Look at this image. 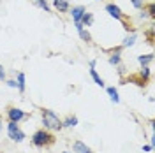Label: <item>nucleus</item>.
I'll use <instances>...</instances> for the list:
<instances>
[{"mask_svg":"<svg viewBox=\"0 0 155 153\" xmlns=\"http://www.w3.org/2000/svg\"><path fill=\"white\" fill-rule=\"evenodd\" d=\"M41 118H42V125H44V129L46 130H62L64 127H62V120L58 118V115L55 111H51V109H42V113H41Z\"/></svg>","mask_w":155,"mask_h":153,"instance_id":"obj_1","label":"nucleus"},{"mask_svg":"<svg viewBox=\"0 0 155 153\" xmlns=\"http://www.w3.org/2000/svg\"><path fill=\"white\" fill-rule=\"evenodd\" d=\"M55 143V135L51 134L46 129H41V130H35L34 135H32V144L35 148H48Z\"/></svg>","mask_w":155,"mask_h":153,"instance_id":"obj_2","label":"nucleus"},{"mask_svg":"<svg viewBox=\"0 0 155 153\" xmlns=\"http://www.w3.org/2000/svg\"><path fill=\"white\" fill-rule=\"evenodd\" d=\"M7 135H9L11 141H14V143H21V141H25V132L19 129L18 123H14V122H9L7 123Z\"/></svg>","mask_w":155,"mask_h":153,"instance_id":"obj_3","label":"nucleus"},{"mask_svg":"<svg viewBox=\"0 0 155 153\" xmlns=\"http://www.w3.org/2000/svg\"><path fill=\"white\" fill-rule=\"evenodd\" d=\"M25 118H27V113H25L23 109H19V107H9V109H7V120H9V122L19 123V122L25 120Z\"/></svg>","mask_w":155,"mask_h":153,"instance_id":"obj_4","label":"nucleus"},{"mask_svg":"<svg viewBox=\"0 0 155 153\" xmlns=\"http://www.w3.org/2000/svg\"><path fill=\"white\" fill-rule=\"evenodd\" d=\"M106 12L111 16V18L118 19V21H125V16H124V12H122V9L116 5V4H107L106 5Z\"/></svg>","mask_w":155,"mask_h":153,"instance_id":"obj_5","label":"nucleus"},{"mask_svg":"<svg viewBox=\"0 0 155 153\" xmlns=\"http://www.w3.org/2000/svg\"><path fill=\"white\" fill-rule=\"evenodd\" d=\"M69 12H71V16H72V21H74V23H79L81 18H83V14L87 12V9H85L83 5H74L72 9H69Z\"/></svg>","mask_w":155,"mask_h":153,"instance_id":"obj_6","label":"nucleus"},{"mask_svg":"<svg viewBox=\"0 0 155 153\" xmlns=\"http://www.w3.org/2000/svg\"><path fill=\"white\" fill-rule=\"evenodd\" d=\"M107 62H109V65L120 67V63H122V48H118L116 51H113L109 55V58H107Z\"/></svg>","mask_w":155,"mask_h":153,"instance_id":"obj_7","label":"nucleus"},{"mask_svg":"<svg viewBox=\"0 0 155 153\" xmlns=\"http://www.w3.org/2000/svg\"><path fill=\"white\" fill-rule=\"evenodd\" d=\"M72 151L74 153H94L92 148L87 146L83 141H74V143H72Z\"/></svg>","mask_w":155,"mask_h":153,"instance_id":"obj_8","label":"nucleus"},{"mask_svg":"<svg viewBox=\"0 0 155 153\" xmlns=\"http://www.w3.org/2000/svg\"><path fill=\"white\" fill-rule=\"evenodd\" d=\"M53 7H55L58 12H69L71 4H69L67 0H53Z\"/></svg>","mask_w":155,"mask_h":153,"instance_id":"obj_9","label":"nucleus"},{"mask_svg":"<svg viewBox=\"0 0 155 153\" xmlns=\"http://www.w3.org/2000/svg\"><path fill=\"white\" fill-rule=\"evenodd\" d=\"M150 76H152V69L150 67H141L139 74H137V79H139L143 85H146V83L150 81Z\"/></svg>","mask_w":155,"mask_h":153,"instance_id":"obj_10","label":"nucleus"},{"mask_svg":"<svg viewBox=\"0 0 155 153\" xmlns=\"http://www.w3.org/2000/svg\"><path fill=\"white\" fill-rule=\"evenodd\" d=\"M78 123H79V120H78V116H74V115H71V116H67L65 120H62V127H64V129H74Z\"/></svg>","mask_w":155,"mask_h":153,"instance_id":"obj_11","label":"nucleus"},{"mask_svg":"<svg viewBox=\"0 0 155 153\" xmlns=\"http://www.w3.org/2000/svg\"><path fill=\"white\" fill-rule=\"evenodd\" d=\"M137 62L141 67H150V63L153 62V53H148V55H139L137 57Z\"/></svg>","mask_w":155,"mask_h":153,"instance_id":"obj_12","label":"nucleus"},{"mask_svg":"<svg viewBox=\"0 0 155 153\" xmlns=\"http://www.w3.org/2000/svg\"><path fill=\"white\" fill-rule=\"evenodd\" d=\"M16 85H18V90L23 93L27 90V76L23 72H18V77H16Z\"/></svg>","mask_w":155,"mask_h":153,"instance_id":"obj_13","label":"nucleus"},{"mask_svg":"<svg viewBox=\"0 0 155 153\" xmlns=\"http://www.w3.org/2000/svg\"><path fill=\"white\" fill-rule=\"evenodd\" d=\"M136 41H137V35H136V32L134 34H130V35H127L125 39H124V42H122V46L120 48L124 49V48H132L136 44Z\"/></svg>","mask_w":155,"mask_h":153,"instance_id":"obj_14","label":"nucleus"},{"mask_svg":"<svg viewBox=\"0 0 155 153\" xmlns=\"http://www.w3.org/2000/svg\"><path fill=\"white\" fill-rule=\"evenodd\" d=\"M106 92H107V95H109V99H111V102H115V104L120 102V95H118V90H116L115 86H107Z\"/></svg>","mask_w":155,"mask_h":153,"instance_id":"obj_15","label":"nucleus"},{"mask_svg":"<svg viewBox=\"0 0 155 153\" xmlns=\"http://www.w3.org/2000/svg\"><path fill=\"white\" fill-rule=\"evenodd\" d=\"M90 76H92V79L95 81L97 86H101V88H104V79L99 76V72H97L95 69H90Z\"/></svg>","mask_w":155,"mask_h":153,"instance_id":"obj_16","label":"nucleus"},{"mask_svg":"<svg viewBox=\"0 0 155 153\" xmlns=\"http://www.w3.org/2000/svg\"><path fill=\"white\" fill-rule=\"evenodd\" d=\"M83 27H90L92 23H94V14L92 12H85L83 14V18H81V21H79Z\"/></svg>","mask_w":155,"mask_h":153,"instance_id":"obj_17","label":"nucleus"},{"mask_svg":"<svg viewBox=\"0 0 155 153\" xmlns=\"http://www.w3.org/2000/svg\"><path fill=\"white\" fill-rule=\"evenodd\" d=\"M143 9H145V12L148 14V18H152V19L155 18V4H153V2H150V4H146V5L143 7Z\"/></svg>","mask_w":155,"mask_h":153,"instance_id":"obj_18","label":"nucleus"},{"mask_svg":"<svg viewBox=\"0 0 155 153\" xmlns=\"http://www.w3.org/2000/svg\"><path fill=\"white\" fill-rule=\"evenodd\" d=\"M78 34H79L81 41H85V42H92V35H90V32H88V30L79 28V30H78Z\"/></svg>","mask_w":155,"mask_h":153,"instance_id":"obj_19","label":"nucleus"},{"mask_svg":"<svg viewBox=\"0 0 155 153\" xmlns=\"http://www.w3.org/2000/svg\"><path fill=\"white\" fill-rule=\"evenodd\" d=\"M35 5H37L39 9H42L44 12H49L51 11V5H49L46 0H35Z\"/></svg>","mask_w":155,"mask_h":153,"instance_id":"obj_20","label":"nucleus"},{"mask_svg":"<svg viewBox=\"0 0 155 153\" xmlns=\"http://www.w3.org/2000/svg\"><path fill=\"white\" fill-rule=\"evenodd\" d=\"M130 4H132V7H134V9L141 11L146 5V0H130Z\"/></svg>","mask_w":155,"mask_h":153,"instance_id":"obj_21","label":"nucleus"},{"mask_svg":"<svg viewBox=\"0 0 155 153\" xmlns=\"http://www.w3.org/2000/svg\"><path fill=\"white\" fill-rule=\"evenodd\" d=\"M4 83L9 86V88H18V85H16V79H5Z\"/></svg>","mask_w":155,"mask_h":153,"instance_id":"obj_22","label":"nucleus"},{"mask_svg":"<svg viewBox=\"0 0 155 153\" xmlns=\"http://www.w3.org/2000/svg\"><path fill=\"white\" fill-rule=\"evenodd\" d=\"M7 77H5V69L2 67V63H0V81H5Z\"/></svg>","mask_w":155,"mask_h":153,"instance_id":"obj_23","label":"nucleus"},{"mask_svg":"<svg viewBox=\"0 0 155 153\" xmlns=\"http://www.w3.org/2000/svg\"><path fill=\"white\" fill-rule=\"evenodd\" d=\"M152 150H153V146H150V144H145L143 146V151H146V153H150Z\"/></svg>","mask_w":155,"mask_h":153,"instance_id":"obj_24","label":"nucleus"},{"mask_svg":"<svg viewBox=\"0 0 155 153\" xmlns=\"http://www.w3.org/2000/svg\"><path fill=\"white\" fill-rule=\"evenodd\" d=\"M95 65H97V60H92L90 62V69H95Z\"/></svg>","mask_w":155,"mask_h":153,"instance_id":"obj_25","label":"nucleus"},{"mask_svg":"<svg viewBox=\"0 0 155 153\" xmlns=\"http://www.w3.org/2000/svg\"><path fill=\"white\" fill-rule=\"evenodd\" d=\"M2 129H4V125H2V118H0V132H2Z\"/></svg>","mask_w":155,"mask_h":153,"instance_id":"obj_26","label":"nucleus"},{"mask_svg":"<svg viewBox=\"0 0 155 153\" xmlns=\"http://www.w3.org/2000/svg\"><path fill=\"white\" fill-rule=\"evenodd\" d=\"M64 153H71V151H64Z\"/></svg>","mask_w":155,"mask_h":153,"instance_id":"obj_27","label":"nucleus"}]
</instances>
